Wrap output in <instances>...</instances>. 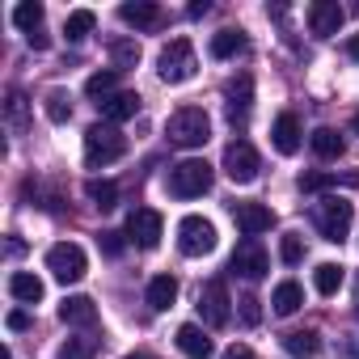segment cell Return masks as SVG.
I'll return each instance as SVG.
<instances>
[{"label":"cell","mask_w":359,"mask_h":359,"mask_svg":"<svg viewBox=\"0 0 359 359\" xmlns=\"http://www.w3.org/2000/svg\"><path fill=\"white\" fill-rule=\"evenodd\" d=\"M165 135H169V144H177V148H203V144L212 140V118H208V110H199V106H182V110L169 114Z\"/></svg>","instance_id":"6da1fadb"},{"label":"cell","mask_w":359,"mask_h":359,"mask_svg":"<svg viewBox=\"0 0 359 359\" xmlns=\"http://www.w3.org/2000/svg\"><path fill=\"white\" fill-rule=\"evenodd\" d=\"M123 152H127V135L114 123H93L85 131V165L89 169H102V165L118 161Z\"/></svg>","instance_id":"7a4b0ae2"},{"label":"cell","mask_w":359,"mask_h":359,"mask_svg":"<svg viewBox=\"0 0 359 359\" xmlns=\"http://www.w3.org/2000/svg\"><path fill=\"white\" fill-rule=\"evenodd\" d=\"M351 220H355V208L346 203V199H321V203H313V229L330 241V245H342L346 241V233H351Z\"/></svg>","instance_id":"3957f363"},{"label":"cell","mask_w":359,"mask_h":359,"mask_svg":"<svg viewBox=\"0 0 359 359\" xmlns=\"http://www.w3.org/2000/svg\"><path fill=\"white\" fill-rule=\"evenodd\" d=\"M195 68H199V60H195L191 39H173V43H165L161 55H156V76H161L165 85H182V81H191Z\"/></svg>","instance_id":"277c9868"},{"label":"cell","mask_w":359,"mask_h":359,"mask_svg":"<svg viewBox=\"0 0 359 359\" xmlns=\"http://www.w3.org/2000/svg\"><path fill=\"white\" fill-rule=\"evenodd\" d=\"M212 165L208 161H182V165H173L169 169V195L177 199H199L212 191Z\"/></svg>","instance_id":"5b68a950"},{"label":"cell","mask_w":359,"mask_h":359,"mask_svg":"<svg viewBox=\"0 0 359 359\" xmlns=\"http://www.w3.org/2000/svg\"><path fill=\"white\" fill-rule=\"evenodd\" d=\"M177 250H182L187 258H203V254H212V250H216V229H212V220H203V216H187L182 224H177Z\"/></svg>","instance_id":"8992f818"},{"label":"cell","mask_w":359,"mask_h":359,"mask_svg":"<svg viewBox=\"0 0 359 359\" xmlns=\"http://www.w3.org/2000/svg\"><path fill=\"white\" fill-rule=\"evenodd\" d=\"M85 250L76 245V241H60V245H51L47 250V271L60 279V283H76V279H85Z\"/></svg>","instance_id":"52a82bcc"},{"label":"cell","mask_w":359,"mask_h":359,"mask_svg":"<svg viewBox=\"0 0 359 359\" xmlns=\"http://www.w3.org/2000/svg\"><path fill=\"white\" fill-rule=\"evenodd\" d=\"M229 271H233V275H241V279H250V283L266 279V271H271V258H266L262 241H258V237H245V241L233 250V258H229Z\"/></svg>","instance_id":"ba28073f"},{"label":"cell","mask_w":359,"mask_h":359,"mask_svg":"<svg viewBox=\"0 0 359 359\" xmlns=\"http://www.w3.org/2000/svg\"><path fill=\"white\" fill-rule=\"evenodd\" d=\"M258 169H262V161H258V152H254L250 140H233L224 148V173L233 177L237 187H250L254 177H258Z\"/></svg>","instance_id":"9c48e42d"},{"label":"cell","mask_w":359,"mask_h":359,"mask_svg":"<svg viewBox=\"0 0 359 359\" xmlns=\"http://www.w3.org/2000/svg\"><path fill=\"white\" fill-rule=\"evenodd\" d=\"M161 233H165L161 212H152V208H135V212L127 216V241H135L140 250H156V245H161Z\"/></svg>","instance_id":"30bf717a"},{"label":"cell","mask_w":359,"mask_h":359,"mask_svg":"<svg viewBox=\"0 0 359 359\" xmlns=\"http://www.w3.org/2000/svg\"><path fill=\"white\" fill-rule=\"evenodd\" d=\"M233 300H229V287H224V279H208L203 283V292H199V317L212 325V330H220V325H229V309Z\"/></svg>","instance_id":"8fae6325"},{"label":"cell","mask_w":359,"mask_h":359,"mask_svg":"<svg viewBox=\"0 0 359 359\" xmlns=\"http://www.w3.org/2000/svg\"><path fill=\"white\" fill-rule=\"evenodd\" d=\"M224 106H229V118L233 123H245L250 118V106H254V76L250 72H237L224 85Z\"/></svg>","instance_id":"7c38bea8"},{"label":"cell","mask_w":359,"mask_h":359,"mask_svg":"<svg viewBox=\"0 0 359 359\" xmlns=\"http://www.w3.org/2000/svg\"><path fill=\"white\" fill-rule=\"evenodd\" d=\"M342 22H346V9L338 5V0H313V5H309V30H313L317 39L338 34Z\"/></svg>","instance_id":"4fadbf2b"},{"label":"cell","mask_w":359,"mask_h":359,"mask_svg":"<svg viewBox=\"0 0 359 359\" xmlns=\"http://www.w3.org/2000/svg\"><path fill=\"white\" fill-rule=\"evenodd\" d=\"M233 220H237V229L245 237H258V233H266L275 224V212L262 208V203H233Z\"/></svg>","instance_id":"5bb4252c"},{"label":"cell","mask_w":359,"mask_h":359,"mask_svg":"<svg viewBox=\"0 0 359 359\" xmlns=\"http://www.w3.org/2000/svg\"><path fill=\"white\" fill-rule=\"evenodd\" d=\"M271 144L283 152V156H296L300 152V118L292 110H283L275 123H271Z\"/></svg>","instance_id":"9a60e30c"},{"label":"cell","mask_w":359,"mask_h":359,"mask_svg":"<svg viewBox=\"0 0 359 359\" xmlns=\"http://www.w3.org/2000/svg\"><path fill=\"white\" fill-rule=\"evenodd\" d=\"M118 18L127 22V26H135V30H156L161 22H165V13H161V5H152V0H127V5L118 9Z\"/></svg>","instance_id":"2e32d148"},{"label":"cell","mask_w":359,"mask_h":359,"mask_svg":"<svg viewBox=\"0 0 359 359\" xmlns=\"http://www.w3.org/2000/svg\"><path fill=\"white\" fill-rule=\"evenodd\" d=\"M334 187H351V191H355V187H359V173H355V169H351V173H317V169H313V173H300V191H304V195L334 191Z\"/></svg>","instance_id":"e0dca14e"},{"label":"cell","mask_w":359,"mask_h":359,"mask_svg":"<svg viewBox=\"0 0 359 359\" xmlns=\"http://www.w3.org/2000/svg\"><path fill=\"white\" fill-rule=\"evenodd\" d=\"M177 351H182L187 359H212V355H216L212 338H208L199 325H177Z\"/></svg>","instance_id":"ac0fdd59"},{"label":"cell","mask_w":359,"mask_h":359,"mask_svg":"<svg viewBox=\"0 0 359 359\" xmlns=\"http://www.w3.org/2000/svg\"><path fill=\"white\" fill-rule=\"evenodd\" d=\"M97 110H102V118H106V123H127V118H135V114H140V97H135V93H127V89H118L114 97L97 102Z\"/></svg>","instance_id":"d6986e66"},{"label":"cell","mask_w":359,"mask_h":359,"mask_svg":"<svg viewBox=\"0 0 359 359\" xmlns=\"http://www.w3.org/2000/svg\"><path fill=\"white\" fill-rule=\"evenodd\" d=\"M60 321L64 325H97V304L89 296H68L60 304Z\"/></svg>","instance_id":"ffe728a7"},{"label":"cell","mask_w":359,"mask_h":359,"mask_svg":"<svg viewBox=\"0 0 359 359\" xmlns=\"http://www.w3.org/2000/svg\"><path fill=\"white\" fill-rule=\"evenodd\" d=\"M283 351H287L292 359H313V355L321 351V334H317V330H287V334H283Z\"/></svg>","instance_id":"44dd1931"},{"label":"cell","mask_w":359,"mask_h":359,"mask_svg":"<svg viewBox=\"0 0 359 359\" xmlns=\"http://www.w3.org/2000/svg\"><path fill=\"white\" fill-rule=\"evenodd\" d=\"M300 304H304V287H300L296 279H283V283L271 292V309H275L279 317H292Z\"/></svg>","instance_id":"7402d4cb"},{"label":"cell","mask_w":359,"mask_h":359,"mask_svg":"<svg viewBox=\"0 0 359 359\" xmlns=\"http://www.w3.org/2000/svg\"><path fill=\"white\" fill-rule=\"evenodd\" d=\"M9 292H13V300H22V304H39V300H43V279L30 275V271H13V275H9Z\"/></svg>","instance_id":"603a6c76"},{"label":"cell","mask_w":359,"mask_h":359,"mask_svg":"<svg viewBox=\"0 0 359 359\" xmlns=\"http://www.w3.org/2000/svg\"><path fill=\"white\" fill-rule=\"evenodd\" d=\"M309 144H313V152H317L321 161H338V156H342V148H346V144H342V135H338L334 127H317V131L309 135Z\"/></svg>","instance_id":"cb8c5ba5"},{"label":"cell","mask_w":359,"mask_h":359,"mask_svg":"<svg viewBox=\"0 0 359 359\" xmlns=\"http://www.w3.org/2000/svg\"><path fill=\"white\" fill-rule=\"evenodd\" d=\"M250 43H245V34L241 30H220V34H212V60H233V55H241Z\"/></svg>","instance_id":"d4e9b609"},{"label":"cell","mask_w":359,"mask_h":359,"mask_svg":"<svg viewBox=\"0 0 359 359\" xmlns=\"http://www.w3.org/2000/svg\"><path fill=\"white\" fill-rule=\"evenodd\" d=\"M85 93H89L93 102H106V97H114V93H118V72H114V68H102V72H93V76L85 81Z\"/></svg>","instance_id":"484cf974"},{"label":"cell","mask_w":359,"mask_h":359,"mask_svg":"<svg viewBox=\"0 0 359 359\" xmlns=\"http://www.w3.org/2000/svg\"><path fill=\"white\" fill-rule=\"evenodd\" d=\"M173 300H177V279H173V275H156V279L148 283V304L161 313V309H169Z\"/></svg>","instance_id":"4316f807"},{"label":"cell","mask_w":359,"mask_h":359,"mask_svg":"<svg viewBox=\"0 0 359 359\" xmlns=\"http://www.w3.org/2000/svg\"><path fill=\"white\" fill-rule=\"evenodd\" d=\"M93 26H97V13L93 9H76V13H68L64 34H68V43H81L85 34H93Z\"/></svg>","instance_id":"83f0119b"},{"label":"cell","mask_w":359,"mask_h":359,"mask_svg":"<svg viewBox=\"0 0 359 359\" xmlns=\"http://www.w3.org/2000/svg\"><path fill=\"white\" fill-rule=\"evenodd\" d=\"M13 26L26 30V34L43 30V5H39V0H22V5L13 9Z\"/></svg>","instance_id":"f1b7e54d"},{"label":"cell","mask_w":359,"mask_h":359,"mask_svg":"<svg viewBox=\"0 0 359 359\" xmlns=\"http://www.w3.org/2000/svg\"><path fill=\"white\" fill-rule=\"evenodd\" d=\"M313 287H317L321 296H334V292L342 287V266H338V262H321V266L313 271Z\"/></svg>","instance_id":"f546056e"},{"label":"cell","mask_w":359,"mask_h":359,"mask_svg":"<svg viewBox=\"0 0 359 359\" xmlns=\"http://www.w3.org/2000/svg\"><path fill=\"white\" fill-rule=\"evenodd\" d=\"M85 195H89L93 208H102V212H110V208L118 203V187H114V182H102V177H93V182L85 187Z\"/></svg>","instance_id":"4dcf8cb0"},{"label":"cell","mask_w":359,"mask_h":359,"mask_svg":"<svg viewBox=\"0 0 359 359\" xmlns=\"http://www.w3.org/2000/svg\"><path fill=\"white\" fill-rule=\"evenodd\" d=\"M43 110H47L51 123H68V118H72V97H68L64 89H51L47 102H43Z\"/></svg>","instance_id":"1f68e13d"},{"label":"cell","mask_w":359,"mask_h":359,"mask_svg":"<svg viewBox=\"0 0 359 359\" xmlns=\"http://www.w3.org/2000/svg\"><path fill=\"white\" fill-rule=\"evenodd\" d=\"M110 60H114V72L135 68V64H140V47L127 43V39H118V43H110Z\"/></svg>","instance_id":"d6a6232c"},{"label":"cell","mask_w":359,"mask_h":359,"mask_svg":"<svg viewBox=\"0 0 359 359\" xmlns=\"http://www.w3.org/2000/svg\"><path fill=\"white\" fill-rule=\"evenodd\" d=\"M93 355H97V342L93 338H68L55 351V359H93Z\"/></svg>","instance_id":"836d02e7"},{"label":"cell","mask_w":359,"mask_h":359,"mask_svg":"<svg viewBox=\"0 0 359 359\" xmlns=\"http://www.w3.org/2000/svg\"><path fill=\"white\" fill-rule=\"evenodd\" d=\"M5 118H9L18 131H26V93H22V89H9V97H5Z\"/></svg>","instance_id":"e575fe53"},{"label":"cell","mask_w":359,"mask_h":359,"mask_svg":"<svg viewBox=\"0 0 359 359\" xmlns=\"http://www.w3.org/2000/svg\"><path fill=\"white\" fill-rule=\"evenodd\" d=\"M279 258H283L287 266H296V262L304 258V245H300V237H296V233H287V237L279 241Z\"/></svg>","instance_id":"d590c367"},{"label":"cell","mask_w":359,"mask_h":359,"mask_svg":"<svg viewBox=\"0 0 359 359\" xmlns=\"http://www.w3.org/2000/svg\"><path fill=\"white\" fill-rule=\"evenodd\" d=\"M241 321L245 325H258L262 321V300L258 296H241Z\"/></svg>","instance_id":"8d00e7d4"},{"label":"cell","mask_w":359,"mask_h":359,"mask_svg":"<svg viewBox=\"0 0 359 359\" xmlns=\"http://www.w3.org/2000/svg\"><path fill=\"white\" fill-rule=\"evenodd\" d=\"M123 237H127V233H102V237H97V245H102V254H110V258H118V254H123Z\"/></svg>","instance_id":"74e56055"},{"label":"cell","mask_w":359,"mask_h":359,"mask_svg":"<svg viewBox=\"0 0 359 359\" xmlns=\"http://www.w3.org/2000/svg\"><path fill=\"white\" fill-rule=\"evenodd\" d=\"M5 321H9V330H30V313H26V309H13Z\"/></svg>","instance_id":"f35d334b"},{"label":"cell","mask_w":359,"mask_h":359,"mask_svg":"<svg viewBox=\"0 0 359 359\" xmlns=\"http://www.w3.org/2000/svg\"><path fill=\"white\" fill-rule=\"evenodd\" d=\"M224 359H258V355H254V351H250L245 342H233V346L224 351Z\"/></svg>","instance_id":"ab89813d"},{"label":"cell","mask_w":359,"mask_h":359,"mask_svg":"<svg viewBox=\"0 0 359 359\" xmlns=\"http://www.w3.org/2000/svg\"><path fill=\"white\" fill-rule=\"evenodd\" d=\"M187 13H191V18H203V13H208V0H195V5H191Z\"/></svg>","instance_id":"60d3db41"},{"label":"cell","mask_w":359,"mask_h":359,"mask_svg":"<svg viewBox=\"0 0 359 359\" xmlns=\"http://www.w3.org/2000/svg\"><path fill=\"white\" fill-rule=\"evenodd\" d=\"M346 55H351V60H359V34H355V39L346 43Z\"/></svg>","instance_id":"b9f144b4"},{"label":"cell","mask_w":359,"mask_h":359,"mask_svg":"<svg viewBox=\"0 0 359 359\" xmlns=\"http://www.w3.org/2000/svg\"><path fill=\"white\" fill-rule=\"evenodd\" d=\"M123 359H148V355H144V351H135V355H123Z\"/></svg>","instance_id":"7bdbcfd3"},{"label":"cell","mask_w":359,"mask_h":359,"mask_svg":"<svg viewBox=\"0 0 359 359\" xmlns=\"http://www.w3.org/2000/svg\"><path fill=\"white\" fill-rule=\"evenodd\" d=\"M351 127H355V131H359V114H355V118H351Z\"/></svg>","instance_id":"ee69618b"},{"label":"cell","mask_w":359,"mask_h":359,"mask_svg":"<svg viewBox=\"0 0 359 359\" xmlns=\"http://www.w3.org/2000/svg\"><path fill=\"white\" fill-rule=\"evenodd\" d=\"M355 359H359V338H355Z\"/></svg>","instance_id":"f6af8a7d"}]
</instances>
